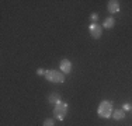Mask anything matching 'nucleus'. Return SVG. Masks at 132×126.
Wrapping results in <instances>:
<instances>
[{"label": "nucleus", "instance_id": "6e6552de", "mask_svg": "<svg viewBox=\"0 0 132 126\" xmlns=\"http://www.w3.org/2000/svg\"><path fill=\"white\" fill-rule=\"evenodd\" d=\"M115 25V20L112 17H107L104 20V23H103V27L107 28V30H111V28H114Z\"/></svg>", "mask_w": 132, "mask_h": 126}, {"label": "nucleus", "instance_id": "f03ea898", "mask_svg": "<svg viewBox=\"0 0 132 126\" xmlns=\"http://www.w3.org/2000/svg\"><path fill=\"white\" fill-rule=\"evenodd\" d=\"M68 102H63V101H61L59 104H56L55 106H53V118L56 119V121H65L66 115H68Z\"/></svg>", "mask_w": 132, "mask_h": 126}, {"label": "nucleus", "instance_id": "20e7f679", "mask_svg": "<svg viewBox=\"0 0 132 126\" xmlns=\"http://www.w3.org/2000/svg\"><path fill=\"white\" fill-rule=\"evenodd\" d=\"M89 31H90V35H92L94 39H98L103 34V25H98L97 23H92L89 25Z\"/></svg>", "mask_w": 132, "mask_h": 126}, {"label": "nucleus", "instance_id": "39448f33", "mask_svg": "<svg viewBox=\"0 0 132 126\" xmlns=\"http://www.w3.org/2000/svg\"><path fill=\"white\" fill-rule=\"evenodd\" d=\"M59 67H61V71L65 74H69L72 71V62L69 59H62L61 63H59Z\"/></svg>", "mask_w": 132, "mask_h": 126}, {"label": "nucleus", "instance_id": "0eeeda50", "mask_svg": "<svg viewBox=\"0 0 132 126\" xmlns=\"http://www.w3.org/2000/svg\"><path fill=\"white\" fill-rule=\"evenodd\" d=\"M48 101H49L51 104H55V105H56V104H59V102L62 101V100H61V94H59L58 91H53V93L49 94Z\"/></svg>", "mask_w": 132, "mask_h": 126}, {"label": "nucleus", "instance_id": "ddd939ff", "mask_svg": "<svg viewBox=\"0 0 132 126\" xmlns=\"http://www.w3.org/2000/svg\"><path fill=\"white\" fill-rule=\"evenodd\" d=\"M122 108H124V111H129V109H131V105H129V104H128V102H125Z\"/></svg>", "mask_w": 132, "mask_h": 126}, {"label": "nucleus", "instance_id": "9d476101", "mask_svg": "<svg viewBox=\"0 0 132 126\" xmlns=\"http://www.w3.org/2000/svg\"><path fill=\"white\" fill-rule=\"evenodd\" d=\"M42 126H55V121H53V118H46L45 121L42 122Z\"/></svg>", "mask_w": 132, "mask_h": 126}, {"label": "nucleus", "instance_id": "4468645a", "mask_svg": "<svg viewBox=\"0 0 132 126\" xmlns=\"http://www.w3.org/2000/svg\"><path fill=\"white\" fill-rule=\"evenodd\" d=\"M131 111H132V106H131Z\"/></svg>", "mask_w": 132, "mask_h": 126}, {"label": "nucleus", "instance_id": "9b49d317", "mask_svg": "<svg viewBox=\"0 0 132 126\" xmlns=\"http://www.w3.org/2000/svg\"><path fill=\"white\" fill-rule=\"evenodd\" d=\"M45 73H46L45 69H42V67L37 69V74H38V76H45Z\"/></svg>", "mask_w": 132, "mask_h": 126}, {"label": "nucleus", "instance_id": "1a4fd4ad", "mask_svg": "<svg viewBox=\"0 0 132 126\" xmlns=\"http://www.w3.org/2000/svg\"><path fill=\"white\" fill-rule=\"evenodd\" d=\"M112 118H114L115 121H121V119H124L125 118L124 109H115V111L112 112Z\"/></svg>", "mask_w": 132, "mask_h": 126}, {"label": "nucleus", "instance_id": "7ed1b4c3", "mask_svg": "<svg viewBox=\"0 0 132 126\" xmlns=\"http://www.w3.org/2000/svg\"><path fill=\"white\" fill-rule=\"evenodd\" d=\"M45 78L48 81H51V83H63L65 81V73H62L61 70L51 69V70H46Z\"/></svg>", "mask_w": 132, "mask_h": 126}, {"label": "nucleus", "instance_id": "f257e3e1", "mask_svg": "<svg viewBox=\"0 0 132 126\" xmlns=\"http://www.w3.org/2000/svg\"><path fill=\"white\" fill-rule=\"evenodd\" d=\"M112 112H114V109H112V101H107V100L101 101L98 108H97V115L103 119H108L110 116H112Z\"/></svg>", "mask_w": 132, "mask_h": 126}, {"label": "nucleus", "instance_id": "f8f14e48", "mask_svg": "<svg viewBox=\"0 0 132 126\" xmlns=\"http://www.w3.org/2000/svg\"><path fill=\"white\" fill-rule=\"evenodd\" d=\"M97 20H98V14H97V13H92V21L96 23Z\"/></svg>", "mask_w": 132, "mask_h": 126}, {"label": "nucleus", "instance_id": "423d86ee", "mask_svg": "<svg viewBox=\"0 0 132 126\" xmlns=\"http://www.w3.org/2000/svg\"><path fill=\"white\" fill-rule=\"evenodd\" d=\"M107 8H108L110 13H118L121 10V7H119V2L117 0H110L108 4H107Z\"/></svg>", "mask_w": 132, "mask_h": 126}]
</instances>
